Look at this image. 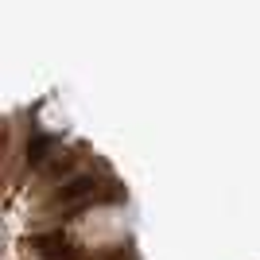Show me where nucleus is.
<instances>
[{"label": "nucleus", "instance_id": "4", "mask_svg": "<svg viewBox=\"0 0 260 260\" xmlns=\"http://www.w3.org/2000/svg\"><path fill=\"white\" fill-rule=\"evenodd\" d=\"M70 171H74V155L70 152H54V159H47V167H43L47 179H62V175H70Z\"/></svg>", "mask_w": 260, "mask_h": 260}, {"label": "nucleus", "instance_id": "3", "mask_svg": "<svg viewBox=\"0 0 260 260\" xmlns=\"http://www.w3.org/2000/svg\"><path fill=\"white\" fill-rule=\"evenodd\" d=\"M51 155H54V136H43V132H39V136L27 144V163H31V167H47Z\"/></svg>", "mask_w": 260, "mask_h": 260}, {"label": "nucleus", "instance_id": "1", "mask_svg": "<svg viewBox=\"0 0 260 260\" xmlns=\"http://www.w3.org/2000/svg\"><path fill=\"white\" fill-rule=\"evenodd\" d=\"M31 249L39 252L43 260H78V245L66 237L62 229H54V233H39L31 237Z\"/></svg>", "mask_w": 260, "mask_h": 260}, {"label": "nucleus", "instance_id": "2", "mask_svg": "<svg viewBox=\"0 0 260 260\" xmlns=\"http://www.w3.org/2000/svg\"><path fill=\"white\" fill-rule=\"evenodd\" d=\"M98 179L93 175H74L70 183H62L54 190V206H78V202H86V198H98Z\"/></svg>", "mask_w": 260, "mask_h": 260}]
</instances>
